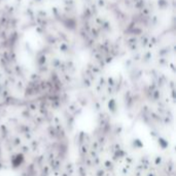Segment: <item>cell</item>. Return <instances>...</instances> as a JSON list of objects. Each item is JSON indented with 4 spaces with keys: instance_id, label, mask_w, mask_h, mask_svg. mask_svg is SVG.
Returning a JSON list of instances; mask_svg holds the SVG:
<instances>
[{
    "instance_id": "obj_1",
    "label": "cell",
    "mask_w": 176,
    "mask_h": 176,
    "mask_svg": "<svg viewBox=\"0 0 176 176\" xmlns=\"http://www.w3.org/2000/svg\"><path fill=\"white\" fill-rule=\"evenodd\" d=\"M23 161V158L21 157V158H20V155H18L16 158H13V167H18L21 165V162Z\"/></svg>"
}]
</instances>
